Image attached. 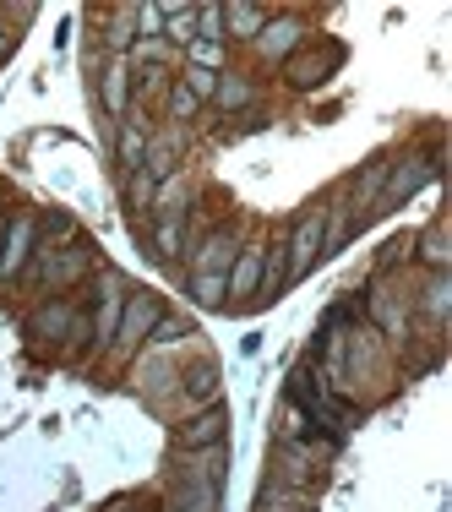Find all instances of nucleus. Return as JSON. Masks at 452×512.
Returning a JSON list of instances; mask_svg holds the SVG:
<instances>
[{
    "instance_id": "obj_16",
    "label": "nucleus",
    "mask_w": 452,
    "mask_h": 512,
    "mask_svg": "<svg viewBox=\"0 0 452 512\" xmlns=\"http://www.w3.org/2000/svg\"><path fill=\"white\" fill-rule=\"evenodd\" d=\"M409 311L420 316L431 333H442L452 316V273H420V284L409 289Z\"/></svg>"
},
{
    "instance_id": "obj_6",
    "label": "nucleus",
    "mask_w": 452,
    "mask_h": 512,
    "mask_svg": "<svg viewBox=\"0 0 452 512\" xmlns=\"http://www.w3.org/2000/svg\"><path fill=\"white\" fill-rule=\"evenodd\" d=\"M82 306L66 295H44L39 306L22 316V338H28L39 355H71V327H77Z\"/></svg>"
},
{
    "instance_id": "obj_35",
    "label": "nucleus",
    "mask_w": 452,
    "mask_h": 512,
    "mask_svg": "<svg viewBox=\"0 0 452 512\" xmlns=\"http://www.w3.org/2000/svg\"><path fill=\"white\" fill-rule=\"evenodd\" d=\"M175 82H180V88H186L191 99H197V104L207 109V104H213V88H218V71H197V66H180V71H175Z\"/></svg>"
},
{
    "instance_id": "obj_31",
    "label": "nucleus",
    "mask_w": 452,
    "mask_h": 512,
    "mask_svg": "<svg viewBox=\"0 0 452 512\" xmlns=\"http://www.w3.org/2000/svg\"><path fill=\"white\" fill-rule=\"evenodd\" d=\"M126 66H164V71H180V50H169L164 39H142V44H131Z\"/></svg>"
},
{
    "instance_id": "obj_12",
    "label": "nucleus",
    "mask_w": 452,
    "mask_h": 512,
    "mask_svg": "<svg viewBox=\"0 0 452 512\" xmlns=\"http://www.w3.org/2000/svg\"><path fill=\"white\" fill-rule=\"evenodd\" d=\"M284 262H289V284H300L316 262H322V202H311L305 213L289 224L284 235Z\"/></svg>"
},
{
    "instance_id": "obj_17",
    "label": "nucleus",
    "mask_w": 452,
    "mask_h": 512,
    "mask_svg": "<svg viewBox=\"0 0 452 512\" xmlns=\"http://www.w3.org/2000/svg\"><path fill=\"white\" fill-rule=\"evenodd\" d=\"M148 246L164 267L191 251V213H148Z\"/></svg>"
},
{
    "instance_id": "obj_13",
    "label": "nucleus",
    "mask_w": 452,
    "mask_h": 512,
    "mask_svg": "<svg viewBox=\"0 0 452 512\" xmlns=\"http://www.w3.org/2000/svg\"><path fill=\"white\" fill-rule=\"evenodd\" d=\"M229 442V409H197L186 420H175V453H202V447H224Z\"/></svg>"
},
{
    "instance_id": "obj_20",
    "label": "nucleus",
    "mask_w": 452,
    "mask_h": 512,
    "mask_svg": "<svg viewBox=\"0 0 452 512\" xmlns=\"http://www.w3.org/2000/svg\"><path fill=\"white\" fill-rule=\"evenodd\" d=\"M414 262H420V273H452V235H447V218H431L425 229H414Z\"/></svg>"
},
{
    "instance_id": "obj_18",
    "label": "nucleus",
    "mask_w": 452,
    "mask_h": 512,
    "mask_svg": "<svg viewBox=\"0 0 452 512\" xmlns=\"http://www.w3.org/2000/svg\"><path fill=\"white\" fill-rule=\"evenodd\" d=\"M256 104H262V88H256L251 71H240V66L218 71V88H213V109H218V115L240 120V115H251Z\"/></svg>"
},
{
    "instance_id": "obj_23",
    "label": "nucleus",
    "mask_w": 452,
    "mask_h": 512,
    "mask_svg": "<svg viewBox=\"0 0 452 512\" xmlns=\"http://www.w3.org/2000/svg\"><path fill=\"white\" fill-rule=\"evenodd\" d=\"M267 17H273V11L256 6V0H224V44H251Z\"/></svg>"
},
{
    "instance_id": "obj_15",
    "label": "nucleus",
    "mask_w": 452,
    "mask_h": 512,
    "mask_svg": "<svg viewBox=\"0 0 452 512\" xmlns=\"http://www.w3.org/2000/svg\"><path fill=\"white\" fill-rule=\"evenodd\" d=\"M186 142H191V131H180V126H158L153 137H148V153H142V175L153 180H169V175H180L186 169Z\"/></svg>"
},
{
    "instance_id": "obj_11",
    "label": "nucleus",
    "mask_w": 452,
    "mask_h": 512,
    "mask_svg": "<svg viewBox=\"0 0 452 512\" xmlns=\"http://www.w3.org/2000/svg\"><path fill=\"white\" fill-rule=\"evenodd\" d=\"M262 256H267V235H246L240 256L229 262V295H224V311H251L256 306V289H262Z\"/></svg>"
},
{
    "instance_id": "obj_30",
    "label": "nucleus",
    "mask_w": 452,
    "mask_h": 512,
    "mask_svg": "<svg viewBox=\"0 0 452 512\" xmlns=\"http://www.w3.org/2000/svg\"><path fill=\"white\" fill-rule=\"evenodd\" d=\"M202 115V104L191 99L180 82H169V93H164V126H180V131H191V120Z\"/></svg>"
},
{
    "instance_id": "obj_26",
    "label": "nucleus",
    "mask_w": 452,
    "mask_h": 512,
    "mask_svg": "<svg viewBox=\"0 0 452 512\" xmlns=\"http://www.w3.org/2000/svg\"><path fill=\"white\" fill-rule=\"evenodd\" d=\"M164 44L169 50L197 44V0H164Z\"/></svg>"
},
{
    "instance_id": "obj_37",
    "label": "nucleus",
    "mask_w": 452,
    "mask_h": 512,
    "mask_svg": "<svg viewBox=\"0 0 452 512\" xmlns=\"http://www.w3.org/2000/svg\"><path fill=\"white\" fill-rule=\"evenodd\" d=\"M11 50H17V28H11L6 17H0V66L11 60Z\"/></svg>"
},
{
    "instance_id": "obj_10",
    "label": "nucleus",
    "mask_w": 452,
    "mask_h": 512,
    "mask_svg": "<svg viewBox=\"0 0 452 512\" xmlns=\"http://www.w3.org/2000/svg\"><path fill=\"white\" fill-rule=\"evenodd\" d=\"M39 251V218L33 213H6L0 224V284H17Z\"/></svg>"
},
{
    "instance_id": "obj_3",
    "label": "nucleus",
    "mask_w": 452,
    "mask_h": 512,
    "mask_svg": "<svg viewBox=\"0 0 452 512\" xmlns=\"http://www.w3.org/2000/svg\"><path fill=\"white\" fill-rule=\"evenodd\" d=\"M442 175V153H420V148H398L387 153V180H382V197H376V213H393V207H409L420 191L436 186ZM371 213V218H376Z\"/></svg>"
},
{
    "instance_id": "obj_7",
    "label": "nucleus",
    "mask_w": 452,
    "mask_h": 512,
    "mask_svg": "<svg viewBox=\"0 0 452 512\" xmlns=\"http://www.w3.org/2000/svg\"><path fill=\"white\" fill-rule=\"evenodd\" d=\"M338 66H344V44H338V39H311L295 60L278 66V77H284L289 93H300V99H305V93H322L327 82L338 77Z\"/></svg>"
},
{
    "instance_id": "obj_25",
    "label": "nucleus",
    "mask_w": 452,
    "mask_h": 512,
    "mask_svg": "<svg viewBox=\"0 0 452 512\" xmlns=\"http://www.w3.org/2000/svg\"><path fill=\"white\" fill-rule=\"evenodd\" d=\"M256 512H316V491H300V485H284V480H262Z\"/></svg>"
},
{
    "instance_id": "obj_24",
    "label": "nucleus",
    "mask_w": 452,
    "mask_h": 512,
    "mask_svg": "<svg viewBox=\"0 0 452 512\" xmlns=\"http://www.w3.org/2000/svg\"><path fill=\"white\" fill-rule=\"evenodd\" d=\"M224 463H229V442H224V447H202V453H175L169 474H186V480H213V485H224Z\"/></svg>"
},
{
    "instance_id": "obj_32",
    "label": "nucleus",
    "mask_w": 452,
    "mask_h": 512,
    "mask_svg": "<svg viewBox=\"0 0 452 512\" xmlns=\"http://www.w3.org/2000/svg\"><path fill=\"white\" fill-rule=\"evenodd\" d=\"M403 267H414V235H393L376 256V273H403Z\"/></svg>"
},
{
    "instance_id": "obj_29",
    "label": "nucleus",
    "mask_w": 452,
    "mask_h": 512,
    "mask_svg": "<svg viewBox=\"0 0 452 512\" xmlns=\"http://www.w3.org/2000/svg\"><path fill=\"white\" fill-rule=\"evenodd\" d=\"M186 295L197 311H224L229 284H224V273H186Z\"/></svg>"
},
{
    "instance_id": "obj_2",
    "label": "nucleus",
    "mask_w": 452,
    "mask_h": 512,
    "mask_svg": "<svg viewBox=\"0 0 452 512\" xmlns=\"http://www.w3.org/2000/svg\"><path fill=\"white\" fill-rule=\"evenodd\" d=\"M360 322L371 327L376 338H382L387 349H398L409 344V278L403 273H371V289H365V300H360Z\"/></svg>"
},
{
    "instance_id": "obj_19",
    "label": "nucleus",
    "mask_w": 452,
    "mask_h": 512,
    "mask_svg": "<svg viewBox=\"0 0 452 512\" xmlns=\"http://www.w3.org/2000/svg\"><path fill=\"white\" fill-rule=\"evenodd\" d=\"M164 512H224V485H213V480H186V474H169Z\"/></svg>"
},
{
    "instance_id": "obj_33",
    "label": "nucleus",
    "mask_w": 452,
    "mask_h": 512,
    "mask_svg": "<svg viewBox=\"0 0 452 512\" xmlns=\"http://www.w3.org/2000/svg\"><path fill=\"white\" fill-rule=\"evenodd\" d=\"M153 180L148 175H142V169H131V175H120V197H126V207H131V213H148V207H153Z\"/></svg>"
},
{
    "instance_id": "obj_28",
    "label": "nucleus",
    "mask_w": 452,
    "mask_h": 512,
    "mask_svg": "<svg viewBox=\"0 0 452 512\" xmlns=\"http://www.w3.org/2000/svg\"><path fill=\"white\" fill-rule=\"evenodd\" d=\"M197 338V327H191V316H175V311H164L158 316V327H153V338H148V349H169V355H180V349Z\"/></svg>"
},
{
    "instance_id": "obj_1",
    "label": "nucleus",
    "mask_w": 452,
    "mask_h": 512,
    "mask_svg": "<svg viewBox=\"0 0 452 512\" xmlns=\"http://www.w3.org/2000/svg\"><path fill=\"white\" fill-rule=\"evenodd\" d=\"M93 267H99V251H93L88 235L66 240V246L39 240V251H33V262H28V273H22V278L39 284L44 295H71L77 284H88V278H93Z\"/></svg>"
},
{
    "instance_id": "obj_9",
    "label": "nucleus",
    "mask_w": 452,
    "mask_h": 512,
    "mask_svg": "<svg viewBox=\"0 0 452 512\" xmlns=\"http://www.w3.org/2000/svg\"><path fill=\"white\" fill-rule=\"evenodd\" d=\"M240 246H246V229L240 224L202 229V235L191 240V251H186V273H224L229 278V262L240 256Z\"/></svg>"
},
{
    "instance_id": "obj_5",
    "label": "nucleus",
    "mask_w": 452,
    "mask_h": 512,
    "mask_svg": "<svg viewBox=\"0 0 452 512\" xmlns=\"http://www.w3.org/2000/svg\"><path fill=\"white\" fill-rule=\"evenodd\" d=\"M311 39H316V28H311V17H305V11H273L246 50H251V60L262 71H278L284 60H295Z\"/></svg>"
},
{
    "instance_id": "obj_34",
    "label": "nucleus",
    "mask_w": 452,
    "mask_h": 512,
    "mask_svg": "<svg viewBox=\"0 0 452 512\" xmlns=\"http://www.w3.org/2000/svg\"><path fill=\"white\" fill-rule=\"evenodd\" d=\"M197 39L224 44V0H197Z\"/></svg>"
},
{
    "instance_id": "obj_27",
    "label": "nucleus",
    "mask_w": 452,
    "mask_h": 512,
    "mask_svg": "<svg viewBox=\"0 0 452 512\" xmlns=\"http://www.w3.org/2000/svg\"><path fill=\"white\" fill-rule=\"evenodd\" d=\"M99 44H104L109 60H126V55H131V44H137V22H131V6H115V11H109Z\"/></svg>"
},
{
    "instance_id": "obj_22",
    "label": "nucleus",
    "mask_w": 452,
    "mask_h": 512,
    "mask_svg": "<svg viewBox=\"0 0 452 512\" xmlns=\"http://www.w3.org/2000/svg\"><path fill=\"white\" fill-rule=\"evenodd\" d=\"M99 104H104L109 120L131 115V66L126 60H104L99 66Z\"/></svg>"
},
{
    "instance_id": "obj_36",
    "label": "nucleus",
    "mask_w": 452,
    "mask_h": 512,
    "mask_svg": "<svg viewBox=\"0 0 452 512\" xmlns=\"http://www.w3.org/2000/svg\"><path fill=\"white\" fill-rule=\"evenodd\" d=\"M131 22H137V44L142 39H164V6H158V0L131 6Z\"/></svg>"
},
{
    "instance_id": "obj_38",
    "label": "nucleus",
    "mask_w": 452,
    "mask_h": 512,
    "mask_svg": "<svg viewBox=\"0 0 452 512\" xmlns=\"http://www.w3.org/2000/svg\"><path fill=\"white\" fill-rule=\"evenodd\" d=\"M109 512H131V502H115V507H109Z\"/></svg>"
},
{
    "instance_id": "obj_8",
    "label": "nucleus",
    "mask_w": 452,
    "mask_h": 512,
    "mask_svg": "<svg viewBox=\"0 0 452 512\" xmlns=\"http://www.w3.org/2000/svg\"><path fill=\"white\" fill-rule=\"evenodd\" d=\"M213 404H224V371H218V360H180V376H175V420H186V414H197V409H213Z\"/></svg>"
},
{
    "instance_id": "obj_14",
    "label": "nucleus",
    "mask_w": 452,
    "mask_h": 512,
    "mask_svg": "<svg viewBox=\"0 0 452 512\" xmlns=\"http://www.w3.org/2000/svg\"><path fill=\"white\" fill-rule=\"evenodd\" d=\"M175 376H180V355H169V349H142L131 360V382L148 404H164V393H175Z\"/></svg>"
},
{
    "instance_id": "obj_4",
    "label": "nucleus",
    "mask_w": 452,
    "mask_h": 512,
    "mask_svg": "<svg viewBox=\"0 0 452 512\" xmlns=\"http://www.w3.org/2000/svg\"><path fill=\"white\" fill-rule=\"evenodd\" d=\"M164 295H153V289H137L131 284V295H126V306H120V327H115V344H109V365H131L148 349V338H153V327H158V316H164Z\"/></svg>"
},
{
    "instance_id": "obj_21",
    "label": "nucleus",
    "mask_w": 452,
    "mask_h": 512,
    "mask_svg": "<svg viewBox=\"0 0 452 512\" xmlns=\"http://www.w3.org/2000/svg\"><path fill=\"white\" fill-rule=\"evenodd\" d=\"M148 137H153V126L142 120V109H131L126 120H115V164H120V175H131V169H142V153H148Z\"/></svg>"
}]
</instances>
